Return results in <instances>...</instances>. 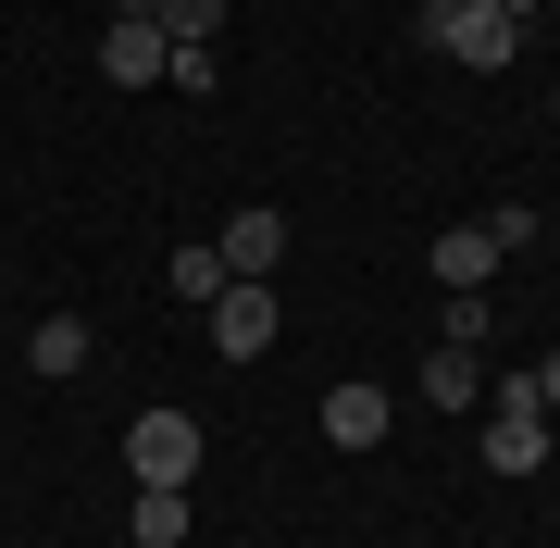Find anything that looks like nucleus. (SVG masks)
Segmentation results:
<instances>
[{"mask_svg":"<svg viewBox=\"0 0 560 548\" xmlns=\"http://www.w3.org/2000/svg\"><path fill=\"white\" fill-rule=\"evenodd\" d=\"M125 474L138 487H187L200 474V411H138L125 424Z\"/></svg>","mask_w":560,"mask_h":548,"instance_id":"nucleus-1","label":"nucleus"},{"mask_svg":"<svg viewBox=\"0 0 560 548\" xmlns=\"http://www.w3.org/2000/svg\"><path fill=\"white\" fill-rule=\"evenodd\" d=\"M486 462L499 474H548V411H536L523 374H499V399H486Z\"/></svg>","mask_w":560,"mask_h":548,"instance_id":"nucleus-2","label":"nucleus"},{"mask_svg":"<svg viewBox=\"0 0 560 548\" xmlns=\"http://www.w3.org/2000/svg\"><path fill=\"white\" fill-rule=\"evenodd\" d=\"M423 38H436L448 62H486V75H499V62L523 50V13H511V0H460V13H436Z\"/></svg>","mask_w":560,"mask_h":548,"instance_id":"nucleus-3","label":"nucleus"},{"mask_svg":"<svg viewBox=\"0 0 560 548\" xmlns=\"http://www.w3.org/2000/svg\"><path fill=\"white\" fill-rule=\"evenodd\" d=\"M212 349H224V362H261V349H275V287H261V275H237L212 300Z\"/></svg>","mask_w":560,"mask_h":548,"instance_id":"nucleus-4","label":"nucleus"},{"mask_svg":"<svg viewBox=\"0 0 560 548\" xmlns=\"http://www.w3.org/2000/svg\"><path fill=\"white\" fill-rule=\"evenodd\" d=\"M175 75V38H162V25H101V88H162Z\"/></svg>","mask_w":560,"mask_h":548,"instance_id":"nucleus-5","label":"nucleus"},{"mask_svg":"<svg viewBox=\"0 0 560 548\" xmlns=\"http://www.w3.org/2000/svg\"><path fill=\"white\" fill-rule=\"evenodd\" d=\"M324 436H337V448H374V436H386V386H374V374L324 386Z\"/></svg>","mask_w":560,"mask_h":548,"instance_id":"nucleus-6","label":"nucleus"},{"mask_svg":"<svg viewBox=\"0 0 560 548\" xmlns=\"http://www.w3.org/2000/svg\"><path fill=\"white\" fill-rule=\"evenodd\" d=\"M212 249H224V275H275V263H287V212H261V200H249Z\"/></svg>","mask_w":560,"mask_h":548,"instance_id":"nucleus-7","label":"nucleus"},{"mask_svg":"<svg viewBox=\"0 0 560 548\" xmlns=\"http://www.w3.org/2000/svg\"><path fill=\"white\" fill-rule=\"evenodd\" d=\"M423 399H436V411H474L486 399V349H448L436 337V349H423Z\"/></svg>","mask_w":560,"mask_h":548,"instance_id":"nucleus-8","label":"nucleus"},{"mask_svg":"<svg viewBox=\"0 0 560 548\" xmlns=\"http://www.w3.org/2000/svg\"><path fill=\"white\" fill-rule=\"evenodd\" d=\"M423 275H436V287H486V275H499V237H486V224H448Z\"/></svg>","mask_w":560,"mask_h":548,"instance_id":"nucleus-9","label":"nucleus"},{"mask_svg":"<svg viewBox=\"0 0 560 548\" xmlns=\"http://www.w3.org/2000/svg\"><path fill=\"white\" fill-rule=\"evenodd\" d=\"M162 287H175L187 312H212V300H224V287H237V275H224V249H212V237H187L175 263H162Z\"/></svg>","mask_w":560,"mask_h":548,"instance_id":"nucleus-10","label":"nucleus"},{"mask_svg":"<svg viewBox=\"0 0 560 548\" xmlns=\"http://www.w3.org/2000/svg\"><path fill=\"white\" fill-rule=\"evenodd\" d=\"M125 536H138V548H187V487H138Z\"/></svg>","mask_w":560,"mask_h":548,"instance_id":"nucleus-11","label":"nucleus"},{"mask_svg":"<svg viewBox=\"0 0 560 548\" xmlns=\"http://www.w3.org/2000/svg\"><path fill=\"white\" fill-rule=\"evenodd\" d=\"M25 374H88V325L75 312H50V325L25 337Z\"/></svg>","mask_w":560,"mask_h":548,"instance_id":"nucleus-12","label":"nucleus"},{"mask_svg":"<svg viewBox=\"0 0 560 548\" xmlns=\"http://www.w3.org/2000/svg\"><path fill=\"white\" fill-rule=\"evenodd\" d=\"M486 325H499V312H486V287H448V312H436V337H448V349H486Z\"/></svg>","mask_w":560,"mask_h":548,"instance_id":"nucleus-13","label":"nucleus"},{"mask_svg":"<svg viewBox=\"0 0 560 548\" xmlns=\"http://www.w3.org/2000/svg\"><path fill=\"white\" fill-rule=\"evenodd\" d=\"M523 386H536V411H560V349H548V362H536V374H523Z\"/></svg>","mask_w":560,"mask_h":548,"instance_id":"nucleus-14","label":"nucleus"},{"mask_svg":"<svg viewBox=\"0 0 560 548\" xmlns=\"http://www.w3.org/2000/svg\"><path fill=\"white\" fill-rule=\"evenodd\" d=\"M436 13H460V0H423V25H436Z\"/></svg>","mask_w":560,"mask_h":548,"instance_id":"nucleus-15","label":"nucleus"},{"mask_svg":"<svg viewBox=\"0 0 560 548\" xmlns=\"http://www.w3.org/2000/svg\"><path fill=\"white\" fill-rule=\"evenodd\" d=\"M511 13H536V0H511Z\"/></svg>","mask_w":560,"mask_h":548,"instance_id":"nucleus-16","label":"nucleus"},{"mask_svg":"<svg viewBox=\"0 0 560 548\" xmlns=\"http://www.w3.org/2000/svg\"><path fill=\"white\" fill-rule=\"evenodd\" d=\"M548 113H560V88H548Z\"/></svg>","mask_w":560,"mask_h":548,"instance_id":"nucleus-17","label":"nucleus"}]
</instances>
